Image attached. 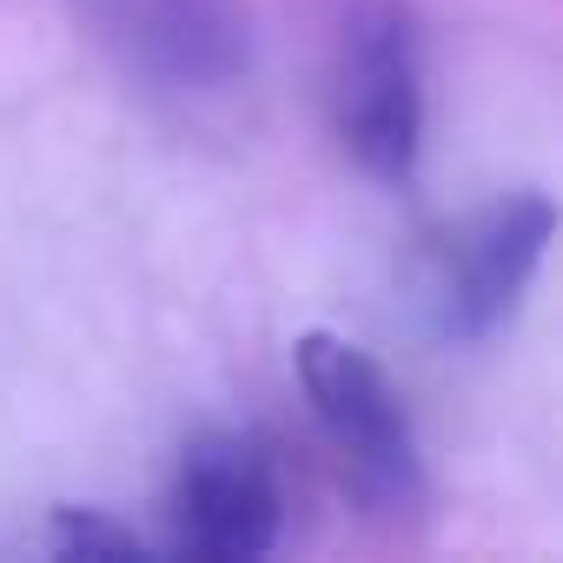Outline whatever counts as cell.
Returning a JSON list of instances; mask_svg holds the SVG:
<instances>
[{"mask_svg": "<svg viewBox=\"0 0 563 563\" xmlns=\"http://www.w3.org/2000/svg\"><path fill=\"white\" fill-rule=\"evenodd\" d=\"M67 14L120 80L173 100L232 93L258 60L239 0H67Z\"/></svg>", "mask_w": 563, "mask_h": 563, "instance_id": "2", "label": "cell"}, {"mask_svg": "<svg viewBox=\"0 0 563 563\" xmlns=\"http://www.w3.org/2000/svg\"><path fill=\"white\" fill-rule=\"evenodd\" d=\"M47 550H54V556H140L146 543H140L126 523H113L107 510H74V504H60V510H54V530H47Z\"/></svg>", "mask_w": 563, "mask_h": 563, "instance_id": "6", "label": "cell"}, {"mask_svg": "<svg viewBox=\"0 0 563 563\" xmlns=\"http://www.w3.org/2000/svg\"><path fill=\"white\" fill-rule=\"evenodd\" d=\"M173 550L212 556V563H245L278 550L286 530V484H278V457L252 431H199L179 451L173 471Z\"/></svg>", "mask_w": 563, "mask_h": 563, "instance_id": "5", "label": "cell"}, {"mask_svg": "<svg viewBox=\"0 0 563 563\" xmlns=\"http://www.w3.org/2000/svg\"><path fill=\"white\" fill-rule=\"evenodd\" d=\"M556 232V206L550 192H504L490 206H477L471 219H457L431 258H424V312L438 325V339L451 345H477L490 339L530 292V278L550 252Z\"/></svg>", "mask_w": 563, "mask_h": 563, "instance_id": "4", "label": "cell"}, {"mask_svg": "<svg viewBox=\"0 0 563 563\" xmlns=\"http://www.w3.org/2000/svg\"><path fill=\"white\" fill-rule=\"evenodd\" d=\"M332 133L345 159L378 186H405L424 159V54L398 0L358 8L339 41Z\"/></svg>", "mask_w": 563, "mask_h": 563, "instance_id": "3", "label": "cell"}, {"mask_svg": "<svg viewBox=\"0 0 563 563\" xmlns=\"http://www.w3.org/2000/svg\"><path fill=\"white\" fill-rule=\"evenodd\" d=\"M292 372L339 457L345 490L378 517H418L431 497V477H424L418 424L391 372L358 339H339V332H306L292 345Z\"/></svg>", "mask_w": 563, "mask_h": 563, "instance_id": "1", "label": "cell"}]
</instances>
